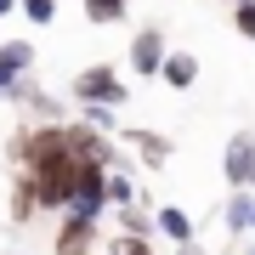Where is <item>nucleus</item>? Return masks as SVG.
Segmentation results:
<instances>
[{"mask_svg":"<svg viewBox=\"0 0 255 255\" xmlns=\"http://www.w3.org/2000/svg\"><path fill=\"white\" fill-rule=\"evenodd\" d=\"M68 91H74V102H108V108H125V102H130V85L119 80L114 63H91V68H80Z\"/></svg>","mask_w":255,"mask_h":255,"instance_id":"f257e3e1","label":"nucleus"},{"mask_svg":"<svg viewBox=\"0 0 255 255\" xmlns=\"http://www.w3.org/2000/svg\"><path fill=\"white\" fill-rule=\"evenodd\" d=\"M97 244H102V221L80 216V210H63L57 238H51V255H97Z\"/></svg>","mask_w":255,"mask_h":255,"instance_id":"f03ea898","label":"nucleus"},{"mask_svg":"<svg viewBox=\"0 0 255 255\" xmlns=\"http://www.w3.org/2000/svg\"><path fill=\"white\" fill-rule=\"evenodd\" d=\"M68 210H80V216H97V221H102V210H108V164L80 159V176H74V199H68Z\"/></svg>","mask_w":255,"mask_h":255,"instance_id":"7ed1b4c3","label":"nucleus"},{"mask_svg":"<svg viewBox=\"0 0 255 255\" xmlns=\"http://www.w3.org/2000/svg\"><path fill=\"white\" fill-rule=\"evenodd\" d=\"M164 51H170L164 28H136V34H130V74H142V80H159Z\"/></svg>","mask_w":255,"mask_h":255,"instance_id":"20e7f679","label":"nucleus"},{"mask_svg":"<svg viewBox=\"0 0 255 255\" xmlns=\"http://www.w3.org/2000/svg\"><path fill=\"white\" fill-rule=\"evenodd\" d=\"M28 68H34V46L28 40H0V97L17 91L28 80Z\"/></svg>","mask_w":255,"mask_h":255,"instance_id":"39448f33","label":"nucleus"},{"mask_svg":"<svg viewBox=\"0 0 255 255\" xmlns=\"http://www.w3.org/2000/svg\"><path fill=\"white\" fill-rule=\"evenodd\" d=\"M221 170H227V182H233V187H250V176H255V136H250V130H238V136L227 142V153H221Z\"/></svg>","mask_w":255,"mask_h":255,"instance_id":"423d86ee","label":"nucleus"},{"mask_svg":"<svg viewBox=\"0 0 255 255\" xmlns=\"http://www.w3.org/2000/svg\"><path fill=\"white\" fill-rule=\"evenodd\" d=\"M125 142H130V153H136L142 164H170V136H159V130H142V125H130L125 130Z\"/></svg>","mask_w":255,"mask_h":255,"instance_id":"0eeeda50","label":"nucleus"},{"mask_svg":"<svg viewBox=\"0 0 255 255\" xmlns=\"http://www.w3.org/2000/svg\"><path fill=\"white\" fill-rule=\"evenodd\" d=\"M159 80L170 85V91H193V80H199V57H193V51H164Z\"/></svg>","mask_w":255,"mask_h":255,"instance_id":"6e6552de","label":"nucleus"},{"mask_svg":"<svg viewBox=\"0 0 255 255\" xmlns=\"http://www.w3.org/2000/svg\"><path fill=\"white\" fill-rule=\"evenodd\" d=\"M221 221H227V233H250V221H255V187H233V199L221 204Z\"/></svg>","mask_w":255,"mask_h":255,"instance_id":"1a4fd4ad","label":"nucleus"},{"mask_svg":"<svg viewBox=\"0 0 255 255\" xmlns=\"http://www.w3.org/2000/svg\"><path fill=\"white\" fill-rule=\"evenodd\" d=\"M153 227L170 238V244H187V238H193V216H187L182 204H159L153 210Z\"/></svg>","mask_w":255,"mask_h":255,"instance_id":"9d476101","label":"nucleus"},{"mask_svg":"<svg viewBox=\"0 0 255 255\" xmlns=\"http://www.w3.org/2000/svg\"><path fill=\"white\" fill-rule=\"evenodd\" d=\"M80 125H91V130H119V108H108V102H80Z\"/></svg>","mask_w":255,"mask_h":255,"instance_id":"9b49d317","label":"nucleus"},{"mask_svg":"<svg viewBox=\"0 0 255 255\" xmlns=\"http://www.w3.org/2000/svg\"><path fill=\"white\" fill-rule=\"evenodd\" d=\"M80 6H85V23H119V17H125V11H130V0H80Z\"/></svg>","mask_w":255,"mask_h":255,"instance_id":"f8f14e48","label":"nucleus"},{"mask_svg":"<svg viewBox=\"0 0 255 255\" xmlns=\"http://www.w3.org/2000/svg\"><path fill=\"white\" fill-rule=\"evenodd\" d=\"M119 233L153 238V216H147V204H119Z\"/></svg>","mask_w":255,"mask_h":255,"instance_id":"ddd939ff","label":"nucleus"},{"mask_svg":"<svg viewBox=\"0 0 255 255\" xmlns=\"http://www.w3.org/2000/svg\"><path fill=\"white\" fill-rule=\"evenodd\" d=\"M34 187H28V176L17 170V182H11V221H28V216H34Z\"/></svg>","mask_w":255,"mask_h":255,"instance_id":"4468645a","label":"nucleus"},{"mask_svg":"<svg viewBox=\"0 0 255 255\" xmlns=\"http://www.w3.org/2000/svg\"><path fill=\"white\" fill-rule=\"evenodd\" d=\"M17 11H23L34 28H46V23L57 17V0H17Z\"/></svg>","mask_w":255,"mask_h":255,"instance_id":"2eb2a0df","label":"nucleus"},{"mask_svg":"<svg viewBox=\"0 0 255 255\" xmlns=\"http://www.w3.org/2000/svg\"><path fill=\"white\" fill-rule=\"evenodd\" d=\"M108 255H153V244L136 233H119V238H108Z\"/></svg>","mask_w":255,"mask_h":255,"instance_id":"dca6fc26","label":"nucleus"},{"mask_svg":"<svg viewBox=\"0 0 255 255\" xmlns=\"http://www.w3.org/2000/svg\"><path fill=\"white\" fill-rule=\"evenodd\" d=\"M233 28L244 40H255V0H233Z\"/></svg>","mask_w":255,"mask_h":255,"instance_id":"f3484780","label":"nucleus"},{"mask_svg":"<svg viewBox=\"0 0 255 255\" xmlns=\"http://www.w3.org/2000/svg\"><path fill=\"white\" fill-rule=\"evenodd\" d=\"M176 255H210V250L199 244V238H187V244H176Z\"/></svg>","mask_w":255,"mask_h":255,"instance_id":"a211bd4d","label":"nucleus"},{"mask_svg":"<svg viewBox=\"0 0 255 255\" xmlns=\"http://www.w3.org/2000/svg\"><path fill=\"white\" fill-rule=\"evenodd\" d=\"M11 6H17V0H0V17H11Z\"/></svg>","mask_w":255,"mask_h":255,"instance_id":"6ab92c4d","label":"nucleus"},{"mask_svg":"<svg viewBox=\"0 0 255 255\" xmlns=\"http://www.w3.org/2000/svg\"><path fill=\"white\" fill-rule=\"evenodd\" d=\"M250 233H255V221H250Z\"/></svg>","mask_w":255,"mask_h":255,"instance_id":"aec40b11","label":"nucleus"},{"mask_svg":"<svg viewBox=\"0 0 255 255\" xmlns=\"http://www.w3.org/2000/svg\"><path fill=\"white\" fill-rule=\"evenodd\" d=\"M250 187H255V176H250Z\"/></svg>","mask_w":255,"mask_h":255,"instance_id":"412c9836","label":"nucleus"},{"mask_svg":"<svg viewBox=\"0 0 255 255\" xmlns=\"http://www.w3.org/2000/svg\"><path fill=\"white\" fill-rule=\"evenodd\" d=\"M244 255H255V250H244Z\"/></svg>","mask_w":255,"mask_h":255,"instance_id":"4be33fe9","label":"nucleus"},{"mask_svg":"<svg viewBox=\"0 0 255 255\" xmlns=\"http://www.w3.org/2000/svg\"><path fill=\"white\" fill-rule=\"evenodd\" d=\"M57 6H63V0H57Z\"/></svg>","mask_w":255,"mask_h":255,"instance_id":"5701e85b","label":"nucleus"}]
</instances>
